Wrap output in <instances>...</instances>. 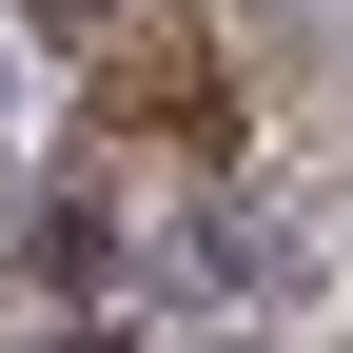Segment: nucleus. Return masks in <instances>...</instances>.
Listing matches in <instances>:
<instances>
[{
	"label": "nucleus",
	"mask_w": 353,
	"mask_h": 353,
	"mask_svg": "<svg viewBox=\"0 0 353 353\" xmlns=\"http://www.w3.org/2000/svg\"><path fill=\"white\" fill-rule=\"evenodd\" d=\"M99 20H118V0H39V39H99Z\"/></svg>",
	"instance_id": "nucleus-5"
},
{
	"label": "nucleus",
	"mask_w": 353,
	"mask_h": 353,
	"mask_svg": "<svg viewBox=\"0 0 353 353\" xmlns=\"http://www.w3.org/2000/svg\"><path fill=\"white\" fill-rule=\"evenodd\" d=\"M79 118H99V138H176V157H236V59H216V39H118V59L79 79Z\"/></svg>",
	"instance_id": "nucleus-1"
},
{
	"label": "nucleus",
	"mask_w": 353,
	"mask_h": 353,
	"mask_svg": "<svg viewBox=\"0 0 353 353\" xmlns=\"http://www.w3.org/2000/svg\"><path fill=\"white\" fill-rule=\"evenodd\" d=\"M39 353H138V334H118V314H59V334H39Z\"/></svg>",
	"instance_id": "nucleus-4"
},
{
	"label": "nucleus",
	"mask_w": 353,
	"mask_h": 353,
	"mask_svg": "<svg viewBox=\"0 0 353 353\" xmlns=\"http://www.w3.org/2000/svg\"><path fill=\"white\" fill-rule=\"evenodd\" d=\"M176 294H294V236H255L236 196H216V216H176Z\"/></svg>",
	"instance_id": "nucleus-3"
},
{
	"label": "nucleus",
	"mask_w": 353,
	"mask_h": 353,
	"mask_svg": "<svg viewBox=\"0 0 353 353\" xmlns=\"http://www.w3.org/2000/svg\"><path fill=\"white\" fill-rule=\"evenodd\" d=\"M118 236H138V216H118V176H99V157H59V176L20 196V275H39V294H79V314H99Z\"/></svg>",
	"instance_id": "nucleus-2"
}]
</instances>
